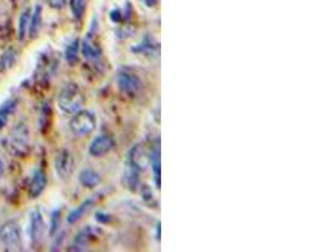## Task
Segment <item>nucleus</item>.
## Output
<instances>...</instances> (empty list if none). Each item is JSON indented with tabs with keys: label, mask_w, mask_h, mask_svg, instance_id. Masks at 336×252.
I'll return each instance as SVG.
<instances>
[{
	"label": "nucleus",
	"mask_w": 336,
	"mask_h": 252,
	"mask_svg": "<svg viewBox=\"0 0 336 252\" xmlns=\"http://www.w3.org/2000/svg\"><path fill=\"white\" fill-rule=\"evenodd\" d=\"M45 224L44 218L40 210H35L29 216V238L34 246L42 242L43 236H44Z\"/></svg>",
	"instance_id": "nucleus-7"
},
{
	"label": "nucleus",
	"mask_w": 336,
	"mask_h": 252,
	"mask_svg": "<svg viewBox=\"0 0 336 252\" xmlns=\"http://www.w3.org/2000/svg\"><path fill=\"white\" fill-rule=\"evenodd\" d=\"M16 106H18V100H15V98H9L5 102L1 104V106H0V130L6 125L9 118L16 110Z\"/></svg>",
	"instance_id": "nucleus-17"
},
{
	"label": "nucleus",
	"mask_w": 336,
	"mask_h": 252,
	"mask_svg": "<svg viewBox=\"0 0 336 252\" xmlns=\"http://www.w3.org/2000/svg\"><path fill=\"white\" fill-rule=\"evenodd\" d=\"M144 2H145V4H146V6H149V8H152V6H154L156 3H158V0H144Z\"/></svg>",
	"instance_id": "nucleus-26"
},
{
	"label": "nucleus",
	"mask_w": 336,
	"mask_h": 252,
	"mask_svg": "<svg viewBox=\"0 0 336 252\" xmlns=\"http://www.w3.org/2000/svg\"><path fill=\"white\" fill-rule=\"evenodd\" d=\"M0 242L9 250L20 246L21 232L16 220H8L0 227Z\"/></svg>",
	"instance_id": "nucleus-5"
},
{
	"label": "nucleus",
	"mask_w": 336,
	"mask_h": 252,
	"mask_svg": "<svg viewBox=\"0 0 336 252\" xmlns=\"http://www.w3.org/2000/svg\"><path fill=\"white\" fill-rule=\"evenodd\" d=\"M79 50H81V43H79L78 40H72V42L66 47V50H64V58H66L67 63H68L69 66H73V64H76V63L78 62Z\"/></svg>",
	"instance_id": "nucleus-19"
},
{
	"label": "nucleus",
	"mask_w": 336,
	"mask_h": 252,
	"mask_svg": "<svg viewBox=\"0 0 336 252\" xmlns=\"http://www.w3.org/2000/svg\"><path fill=\"white\" fill-rule=\"evenodd\" d=\"M47 186V176L42 169H37L33 173L28 184V196L30 200H35L44 192Z\"/></svg>",
	"instance_id": "nucleus-9"
},
{
	"label": "nucleus",
	"mask_w": 336,
	"mask_h": 252,
	"mask_svg": "<svg viewBox=\"0 0 336 252\" xmlns=\"http://www.w3.org/2000/svg\"><path fill=\"white\" fill-rule=\"evenodd\" d=\"M59 224H60V210H54L52 212V216H50V226H49L50 236L55 234V232L58 231V227H59Z\"/></svg>",
	"instance_id": "nucleus-23"
},
{
	"label": "nucleus",
	"mask_w": 336,
	"mask_h": 252,
	"mask_svg": "<svg viewBox=\"0 0 336 252\" xmlns=\"http://www.w3.org/2000/svg\"><path fill=\"white\" fill-rule=\"evenodd\" d=\"M84 104V94L78 84H68L60 90L57 98V105L62 112L73 115L82 108Z\"/></svg>",
	"instance_id": "nucleus-1"
},
{
	"label": "nucleus",
	"mask_w": 336,
	"mask_h": 252,
	"mask_svg": "<svg viewBox=\"0 0 336 252\" xmlns=\"http://www.w3.org/2000/svg\"><path fill=\"white\" fill-rule=\"evenodd\" d=\"M78 180L84 188L92 189L101 183V176L97 172L93 170V169L86 168L83 170H81V173L78 176Z\"/></svg>",
	"instance_id": "nucleus-15"
},
{
	"label": "nucleus",
	"mask_w": 336,
	"mask_h": 252,
	"mask_svg": "<svg viewBox=\"0 0 336 252\" xmlns=\"http://www.w3.org/2000/svg\"><path fill=\"white\" fill-rule=\"evenodd\" d=\"M30 16H32V10L29 8L24 9L20 13L18 20V38L19 40H23L25 36L28 34L29 23H30Z\"/></svg>",
	"instance_id": "nucleus-18"
},
{
	"label": "nucleus",
	"mask_w": 336,
	"mask_h": 252,
	"mask_svg": "<svg viewBox=\"0 0 336 252\" xmlns=\"http://www.w3.org/2000/svg\"><path fill=\"white\" fill-rule=\"evenodd\" d=\"M42 13H43L42 6L37 4L32 12L30 23H29V28H28V36L30 40L37 38L38 33L40 32V28H42Z\"/></svg>",
	"instance_id": "nucleus-14"
},
{
	"label": "nucleus",
	"mask_w": 336,
	"mask_h": 252,
	"mask_svg": "<svg viewBox=\"0 0 336 252\" xmlns=\"http://www.w3.org/2000/svg\"><path fill=\"white\" fill-rule=\"evenodd\" d=\"M117 87L121 94L126 98H136L142 90V81L130 70H122L117 76Z\"/></svg>",
	"instance_id": "nucleus-3"
},
{
	"label": "nucleus",
	"mask_w": 336,
	"mask_h": 252,
	"mask_svg": "<svg viewBox=\"0 0 336 252\" xmlns=\"http://www.w3.org/2000/svg\"><path fill=\"white\" fill-rule=\"evenodd\" d=\"M54 168L58 176L60 179H68L71 174L73 173L74 160L73 155L67 149H62L58 152L54 159Z\"/></svg>",
	"instance_id": "nucleus-6"
},
{
	"label": "nucleus",
	"mask_w": 336,
	"mask_h": 252,
	"mask_svg": "<svg viewBox=\"0 0 336 252\" xmlns=\"http://www.w3.org/2000/svg\"><path fill=\"white\" fill-rule=\"evenodd\" d=\"M4 170H5V166H4L3 160H1V158H0V178L4 176Z\"/></svg>",
	"instance_id": "nucleus-27"
},
{
	"label": "nucleus",
	"mask_w": 336,
	"mask_h": 252,
	"mask_svg": "<svg viewBox=\"0 0 336 252\" xmlns=\"http://www.w3.org/2000/svg\"><path fill=\"white\" fill-rule=\"evenodd\" d=\"M115 148V140L110 135H98L91 142L88 152L93 158H101L107 155Z\"/></svg>",
	"instance_id": "nucleus-8"
},
{
	"label": "nucleus",
	"mask_w": 336,
	"mask_h": 252,
	"mask_svg": "<svg viewBox=\"0 0 336 252\" xmlns=\"http://www.w3.org/2000/svg\"><path fill=\"white\" fill-rule=\"evenodd\" d=\"M149 162L151 164L152 174H154V182H155L158 189L161 186V152L160 145L156 144L152 146L151 152L149 154Z\"/></svg>",
	"instance_id": "nucleus-10"
},
{
	"label": "nucleus",
	"mask_w": 336,
	"mask_h": 252,
	"mask_svg": "<svg viewBox=\"0 0 336 252\" xmlns=\"http://www.w3.org/2000/svg\"><path fill=\"white\" fill-rule=\"evenodd\" d=\"M69 4H71V10L74 19L79 20L86 10V0H71Z\"/></svg>",
	"instance_id": "nucleus-22"
},
{
	"label": "nucleus",
	"mask_w": 336,
	"mask_h": 252,
	"mask_svg": "<svg viewBox=\"0 0 336 252\" xmlns=\"http://www.w3.org/2000/svg\"><path fill=\"white\" fill-rule=\"evenodd\" d=\"M68 0H48V4L52 6L53 9H62L67 4Z\"/></svg>",
	"instance_id": "nucleus-25"
},
{
	"label": "nucleus",
	"mask_w": 336,
	"mask_h": 252,
	"mask_svg": "<svg viewBox=\"0 0 336 252\" xmlns=\"http://www.w3.org/2000/svg\"><path fill=\"white\" fill-rule=\"evenodd\" d=\"M28 142H29V132L24 124L18 125L11 130L8 139V148L16 156H23L28 152Z\"/></svg>",
	"instance_id": "nucleus-4"
},
{
	"label": "nucleus",
	"mask_w": 336,
	"mask_h": 252,
	"mask_svg": "<svg viewBox=\"0 0 336 252\" xmlns=\"http://www.w3.org/2000/svg\"><path fill=\"white\" fill-rule=\"evenodd\" d=\"M140 170H137L136 168L131 166H127V170L125 173V179H126V184L130 189L135 190V189L139 186L140 183Z\"/></svg>",
	"instance_id": "nucleus-21"
},
{
	"label": "nucleus",
	"mask_w": 336,
	"mask_h": 252,
	"mask_svg": "<svg viewBox=\"0 0 336 252\" xmlns=\"http://www.w3.org/2000/svg\"><path fill=\"white\" fill-rule=\"evenodd\" d=\"M93 204H95V200H93V198H88V200H86L84 202H82L78 207L74 208L73 210L69 212L68 217H67V222H68L69 224H77V222H78L79 220H82V217L92 208Z\"/></svg>",
	"instance_id": "nucleus-16"
},
{
	"label": "nucleus",
	"mask_w": 336,
	"mask_h": 252,
	"mask_svg": "<svg viewBox=\"0 0 336 252\" xmlns=\"http://www.w3.org/2000/svg\"><path fill=\"white\" fill-rule=\"evenodd\" d=\"M16 60V52L13 48H8L0 56V72H5L13 67Z\"/></svg>",
	"instance_id": "nucleus-20"
},
{
	"label": "nucleus",
	"mask_w": 336,
	"mask_h": 252,
	"mask_svg": "<svg viewBox=\"0 0 336 252\" xmlns=\"http://www.w3.org/2000/svg\"><path fill=\"white\" fill-rule=\"evenodd\" d=\"M81 52L87 60H92V62H96V60H100L101 54H102V50H101L100 46L92 40L91 36H88V37L82 42Z\"/></svg>",
	"instance_id": "nucleus-12"
},
{
	"label": "nucleus",
	"mask_w": 336,
	"mask_h": 252,
	"mask_svg": "<svg viewBox=\"0 0 336 252\" xmlns=\"http://www.w3.org/2000/svg\"><path fill=\"white\" fill-rule=\"evenodd\" d=\"M97 120L95 114L87 110H79L73 114L69 121V129L77 136H87L96 129Z\"/></svg>",
	"instance_id": "nucleus-2"
},
{
	"label": "nucleus",
	"mask_w": 336,
	"mask_h": 252,
	"mask_svg": "<svg viewBox=\"0 0 336 252\" xmlns=\"http://www.w3.org/2000/svg\"><path fill=\"white\" fill-rule=\"evenodd\" d=\"M127 166H134L140 172L146 168V155H145L144 148L141 145H136L130 150Z\"/></svg>",
	"instance_id": "nucleus-13"
},
{
	"label": "nucleus",
	"mask_w": 336,
	"mask_h": 252,
	"mask_svg": "<svg viewBox=\"0 0 336 252\" xmlns=\"http://www.w3.org/2000/svg\"><path fill=\"white\" fill-rule=\"evenodd\" d=\"M154 50V43L150 42L149 38H146V40H142V43H140V44H137L136 48H134V52H140V53H147L150 52V50Z\"/></svg>",
	"instance_id": "nucleus-24"
},
{
	"label": "nucleus",
	"mask_w": 336,
	"mask_h": 252,
	"mask_svg": "<svg viewBox=\"0 0 336 252\" xmlns=\"http://www.w3.org/2000/svg\"><path fill=\"white\" fill-rule=\"evenodd\" d=\"M93 237H96L95 230L91 228V227H86V228H83L76 234L69 250H72V251H83V250L87 248L89 242L92 241Z\"/></svg>",
	"instance_id": "nucleus-11"
}]
</instances>
